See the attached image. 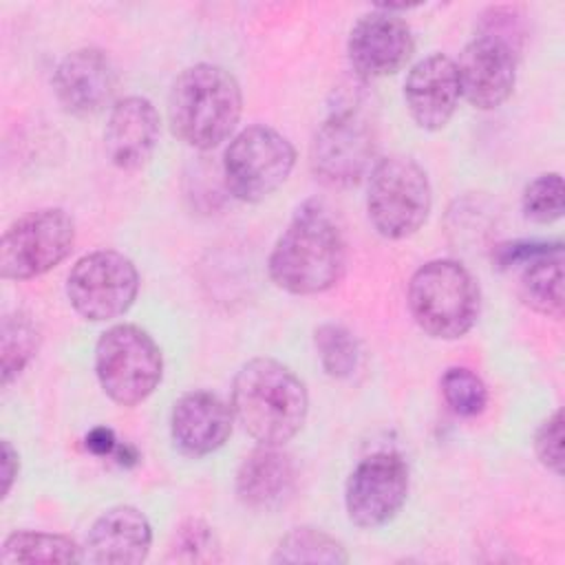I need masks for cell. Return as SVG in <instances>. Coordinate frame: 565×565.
I'll list each match as a JSON object with an SVG mask.
<instances>
[{
	"instance_id": "obj_11",
	"label": "cell",
	"mask_w": 565,
	"mask_h": 565,
	"mask_svg": "<svg viewBox=\"0 0 565 565\" xmlns=\"http://www.w3.org/2000/svg\"><path fill=\"white\" fill-rule=\"evenodd\" d=\"M408 494L406 461L393 450L364 457L347 479L344 508L358 527H380L404 505Z\"/></svg>"
},
{
	"instance_id": "obj_29",
	"label": "cell",
	"mask_w": 565,
	"mask_h": 565,
	"mask_svg": "<svg viewBox=\"0 0 565 565\" xmlns=\"http://www.w3.org/2000/svg\"><path fill=\"white\" fill-rule=\"evenodd\" d=\"M563 249L561 243H536V241H519V243H505L497 247L494 260L499 267H510V265H525L543 254Z\"/></svg>"
},
{
	"instance_id": "obj_20",
	"label": "cell",
	"mask_w": 565,
	"mask_h": 565,
	"mask_svg": "<svg viewBox=\"0 0 565 565\" xmlns=\"http://www.w3.org/2000/svg\"><path fill=\"white\" fill-rule=\"evenodd\" d=\"M521 300L547 318H563V249L543 254L523 265Z\"/></svg>"
},
{
	"instance_id": "obj_13",
	"label": "cell",
	"mask_w": 565,
	"mask_h": 565,
	"mask_svg": "<svg viewBox=\"0 0 565 565\" xmlns=\"http://www.w3.org/2000/svg\"><path fill=\"white\" fill-rule=\"evenodd\" d=\"M413 51L411 26L384 4L360 15L347 42L351 66L366 79L395 75L408 64Z\"/></svg>"
},
{
	"instance_id": "obj_26",
	"label": "cell",
	"mask_w": 565,
	"mask_h": 565,
	"mask_svg": "<svg viewBox=\"0 0 565 565\" xmlns=\"http://www.w3.org/2000/svg\"><path fill=\"white\" fill-rule=\"evenodd\" d=\"M523 214L534 223H554L565 212V190L563 179L558 172L539 174L534 181L527 183L523 199Z\"/></svg>"
},
{
	"instance_id": "obj_22",
	"label": "cell",
	"mask_w": 565,
	"mask_h": 565,
	"mask_svg": "<svg viewBox=\"0 0 565 565\" xmlns=\"http://www.w3.org/2000/svg\"><path fill=\"white\" fill-rule=\"evenodd\" d=\"M38 347H40V329L29 313L13 311L2 318L0 366H2L4 386L24 371V366L38 353Z\"/></svg>"
},
{
	"instance_id": "obj_17",
	"label": "cell",
	"mask_w": 565,
	"mask_h": 565,
	"mask_svg": "<svg viewBox=\"0 0 565 565\" xmlns=\"http://www.w3.org/2000/svg\"><path fill=\"white\" fill-rule=\"evenodd\" d=\"M234 413L210 391L183 393L170 415V433L181 452L205 457L218 450L232 435Z\"/></svg>"
},
{
	"instance_id": "obj_12",
	"label": "cell",
	"mask_w": 565,
	"mask_h": 565,
	"mask_svg": "<svg viewBox=\"0 0 565 565\" xmlns=\"http://www.w3.org/2000/svg\"><path fill=\"white\" fill-rule=\"evenodd\" d=\"M461 97L479 108H499L514 90L516 46L494 33L475 35L455 62Z\"/></svg>"
},
{
	"instance_id": "obj_14",
	"label": "cell",
	"mask_w": 565,
	"mask_h": 565,
	"mask_svg": "<svg viewBox=\"0 0 565 565\" xmlns=\"http://www.w3.org/2000/svg\"><path fill=\"white\" fill-rule=\"evenodd\" d=\"M53 90L66 113L88 117L110 106L117 90V73L104 51L93 46L77 49L57 64Z\"/></svg>"
},
{
	"instance_id": "obj_8",
	"label": "cell",
	"mask_w": 565,
	"mask_h": 565,
	"mask_svg": "<svg viewBox=\"0 0 565 565\" xmlns=\"http://www.w3.org/2000/svg\"><path fill=\"white\" fill-rule=\"evenodd\" d=\"M75 245V223L62 207H44L20 216L0 241L4 280H29L57 267Z\"/></svg>"
},
{
	"instance_id": "obj_19",
	"label": "cell",
	"mask_w": 565,
	"mask_h": 565,
	"mask_svg": "<svg viewBox=\"0 0 565 565\" xmlns=\"http://www.w3.org/2000/svg\"><path fill=\"white\" fill-rule=\"evenodd\" d=\"M296 486V468L280 446H258L238 466L236 494L256 512H271L285 505Z\"/></svg>"
},
{
	"instance_id": "obj_6",
	"label": "cell",
	"mask_w": 565,
	"mask_h": 565,
	"mask_svg": "<svg viewBox=\"0 0 565 565\" xmlns=\"http://www.w3.org/2000/svg\"><path fill=\"white\" fill-rule=\"evenodd\" d=\"M95 373L102 391L119 406L150 397L163 377V355L148 331L137 324L106 329L95 347Z\"/></svg>"
},
{
	"instance_id": "obj_7",
	"label": "cell",
	"mask_w": 565,
	"mask_h": 565,
	"mask_svg": "<svg viewBox=\"0 0 565 565\" xmlns=\"http://www.w3.org/2000/svg\"><path fill=\"white\" fill-rule=\"evenodd\" d=\"M296 150L287 137L269 126H247L225 148L223 177L227 190L245 203L271 196L291 174Z\"/></svg>"
},
{
	"instance_id": "obj_1",
	"label": "cell",
	"mask_w": 565,
	"mask_h": 565,
	"mask_svg": "<svg viewBox=\"0 0 565 565\" xmlns=\"http://www.w3.org/2000/svg\"><path fill=\"white\" fill-rule=\"evenodd\" d=\"M234 419L263 446H282L300 433L309 413L305 382L282 362L254 358L232 382Z\"/></svg>"
},
{
	"instance_id": "obj_30",
	"label": "cell",
	"mask_w": 565,
	"mask_h": 565,
	"mask_svg": "<svg viewBox=\"0 0 565 565\" xmlns=\"http://www.w3.org/2000/svg\"><path fill=\"white\" fill-rule=\"evenodd\" d=\"M86 448H88L93 455L106 457V455H115V452H117L119 441H117V437H115V433H113L110 428L97 426V428H93V430L86 435Z\"/></svg>"
},
{
	"instance_id": "obj_31",
	"label": "cell",
	"mask_w": 565,
	"mask_h": 565,
	"mask_svg": "<svg viewBox=\"0 0 565 565\" xmlns=\"http://www.w3.org/2000/svg\"><path fill=\"white\" fill-rule=\"evenodd\" d=\"M0 463H2V497H7L13 488V481L18 477L20 470V457L18 450L11 446L9 439L2 441V455H0Z\"/></svg>"
},
{
	"instance_id": "obj_24",
	"label": "cell",
	"mask_w": 565,
	"mask_h": 565,
	"mask_svg": "<svg viewBox=\"0 0 565 565\" xmlns=\"http://www.w3.org/2000/svg\"><path fill=\"white\" fill-rule=\"evenodd\" d=\"M313 344L327 375L344 380L355 373L360 362V347L347 327L335 322L320 324L313 333Z\"/></svg>"
},
{
	"instance_id": "obj_25",
	"label": "cell",
	"mask_w": 565,
	"mask_h": 565,
	"mask_svg": "<svg viewBox=\"0 0 565 565\" xmlns=\"http://www.w3.org/2000/svg\"><path fill=\"white\" fill-rule=\"evenodd\" d=\"M441 395L459 417H477L486 411L488 388L483 380L463 366H450L441 377Z\"/></svg>"
},
{
	"instance_id": "obj_27",
	"label": "cell",
	"mask_w": 565,
	"mask_h": 565,
	"mask_svg": "<svg viewBox=\"0 0 565 565\" xmlns=\"http://www.w3.org/2000/svg\"><path fill=\"white\" fill-rule=\"evenodd\" d=\"M168 561L179 563H210L218 561V541L212 527L201 519L183 521L170 543Z\"/></svg>"
},
{
	"instance_id": "obj_18",
	"label": "cell",
	"mask_w": 565,
	"mask_h": 565,
	"mask_svg": "<svg viewBox=\"0 0 565 565\" xmlns=\"http://www.w3.org/2000/svg\"><path fill=\"white\" fill-rule=\"evenodd\" d=\"M152 545L148 516L132 505H115L99 514L88 530L84 558L99 565H137Z\"/></svg>"
},
{
	"instance_id": "obj_10",
	"label": "cell",
	"mask_w": 565,
	"mask_h": 565,
	"mask_svg": "<svg viewBox=\"0 0 565 565\" xmlns=\"http://www.w3.org/2000/svg\"><path fill=\"white\" fill-rule=\"evenodd\" d=\"M375 141L369 121L355 110H335L316 130L311 170L331 188H351L373 168Z\"/></svg>"
},
{
	"instance_id": "obj_4",
	"label": "cell",
	"mask_w": 565,
	"mask_h": 565,
	"mask_svg": "<svg viewBox=\"0 0 565 565\" xmlns=\"http://www.w3.org/2000/svg\"><path fill=\"white\" fill-rule=\"evenodd\" d=\"M481 307L479 285L457 260L437 258L424 263L408 282V309L417 327L437 340L466 335Z\"/></svg>"
},
{
	"instance_id": "obj_21",
	"label": "cell",
	"mask_w": 565,
	"mask_h": 565,
	"mask_svg": "<svg viewBox=\"0 0 565 565\" xmlns=\"http://www.w3.org/2000/svg\"><path fill=\"white\" fill-rule=\"evenodd\" d=\"M84 561L82 547L64 536L53 532L38 530H18L11 532L0 550L2 565L15 563H79Z\"/></svg>"
},
{
	"instance_id": "obj_2",
	"label": "cell",
	"mask_w": 565,
	"mask_h": 565,
	"mask_svg": "<svg viewBox=\"0 0 565 565\" xmlns=\"http://www.w3.org/2000/svg\"><path fill=\"white\" fill-rule=\"evenodd\" d=\"M347 267V245L331 216L313 205H302L278 236L269 260V278L296 296L322 294L340 282Z\"/></svg>"
},
{
	"instance_id": "obj_9",
	"label": "cell",
	"mask_w": 565,
	"mask_h": 565,
	"mask_svg": "<svg viewBox=\"0 0 565 565\" xmlns=\"http://www.w3.org/2000/svg\"><path fill=\"white\" fill-rule=\"evenodd\" d=\"M137 291L139 271L135 263L115 249H97L82 256L66 278L71 307L93 322L124 316L132 307Z\"/></svg>"
},
{
	"instance_id": "obj_28",
	"label": "cell",
	"mask_w": 565,
	"mask_h": 565,
	"mask_svg": "<svg viewBox=\"0 0 565 565\" xmlns=\"http://www.w3.org/2000/svg\"><path fill=\"white\" fill-rule=\"evenodd\" d=\"M534 452L547 470H552L554 475L563 472V413H561V408H556L536 428Z\"/></svg>"
},
{
	"instance_id": "obj_23",
	"label": "cell",
	"mask_w": 565,
	"mask_h": 565,
	"mask_svg": "<svg viewBox=\"0 0 565 565\" xmlns=\"http://www.w3.org/2000/svg\"><path fill=\"white\" fill-rule=\"evenodd\" d=\"M274 563H347L349 554L342 543L318 527H294L287 532L274 556Z\"/></svg>"
},
{
	"instance_id": "obj_15",
	"label": "cell",
	"mask_w": 565,
	"mask_h": 565,
	"mask_svg": "<svg viewBox=\"0 0 565 565\" xmlns=\"http://www.w3.org/2000/svg\"><path fill=\"white\" fill-rule=\"evenodd\" d=\"M459 77L455 60L430 53L415 62L404 82V99L413 121L424 130H441L459 106Z\"/></svg>"
},
{
	"instance_id": "obj_16",
	"label": "cell",
	"mask_w": 565,
	"mask_h": 565,
	"mask_svg": "<svg viewBox=\"0 0 565 565\" xmlns=\"http://www.w3.org/2000/svg\"><path fill=\"white\" fill-rule=\"evenodd\" d=\"M159 113L150 99L139 95L117 99L104 130V150L110 163L119 170L146 166L159 143Z\"/></svg>"
},
{
	"instance_id": "obj_5",
	"label": "cell",
	"mask_w": 565,
	"mask_h": 565,
	"mask_svg": "<svg viewBox=\"0 0 565 565\" xmlns=\"http://www.w3.org/2000/svg\"><path fill=\"white\" fill-rule=\"evenodd\" d=\"M433 207V188L426 170L411 157L380 159L369 174L366 212L375 232L399 241L422 230Z\"/></svg>"
},
{
	"instance_id": "obj_3",
	"label": "cell",
	"mask_w": 565,
	"mask_h": 565,
	"mask_svg": "<svg viewBox=\"0 0 565 565\" xmlns=\"http://www.w3.org/2000/svg\"><path fill=\"white\" fill-rule=\"evenodd\" d=\"M243 93L236 77L216 64L181 71L168 97V119L177 139L196 150H212L236 128Z\"/></svg>"
}]
</instances>
